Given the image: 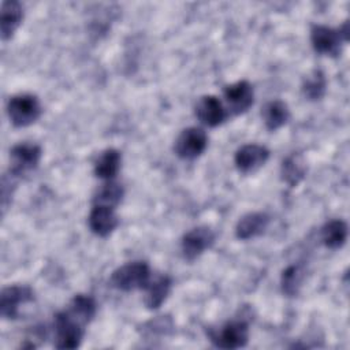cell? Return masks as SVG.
<instances>
[{
  "instance_id": "15",
  "label": "cell",
  "mask_w": 350,
  "mask_h": 350,
  "mask_svg": "<svg viewBox=\"0 0 350 350\" xmlns=\"http://www.w3.org/2000/svg\"><path fill=\"white\" fill-rule=\"evenodd\" d=\"M0 31H1V38L8 40L12 37L15 30L22 22L23 18V8L19 1L10 0L4 1L1 4V11H0Z\"/></svg>"
},
{
  "instance_id": "13",
  "label": "cell",
  "mask_w": 350,
  "mask_h": 350,
  "mask_svg": "<svg viewBox=\"0 0 350 350\" xmlns=\"http://www.w3.org/2000/svg\"><path fill=\"white\" fill-rule=\"evenodd\" d=\"M89 227L98 237H108L118 226V217L113 208L94 205L89 215Z\"/></svg>"
},
{
  "instance_id": "8",
  "label": "cell",
  "mask_w": 350,
  "mask_h": 350,
  "mask_svg": "<svg viewBox=\"0 0 350 350\" xmlns=\"http://www.w3.org/2000/svg\"><path fill=\"white\" fill-rule=\"evenodd\" d=\"M269 157V150L258 144H246L241 146L235 156L234 163L243 174H250L262 167Z\"/></svg>"
},
{
  "instance_id": "4",
  "label": "cell",
  "mask_w": 350,
  "mask_h": 350,
  "mask_svg": "<svg viewBox=\"0 0 350 350\" xmlns=\"http://www.w3.org/2000/svg\"><path fill=\"white\" fill-rule=\"evenodd\" d=\"M211 340L220 349H239L249 340V325L243 320H232L211 332Z\"/></svg>"
},
{
  "instance_id": "11",
  "label": "cell",
  "mask_w": 350,
  "mask_h": 350,
  "mask_svg": "<svg viewBox=\"0 0 350 350\" xmlns=\"http://www.w3.org/2000/svg\"><path fill=\"white\" fill-rule=\"evenodd\" d=\"M310 41L316 52L323 55H331L335 56L340 51V44L345 41L339 30L331 29L328 26H313Z\"/></svg>"
},
{
  "instance_id": "10",
  "label": "cell",
  "mask_w": 350,
  "mask_h": 350,
  "mask_svg": "<svg viewBox=\"0 0 350 350\" xmlns=\"http://www.w3.org/2000/svg\"><path fill=\"white\" fill-rule=\"evenodd\" d=\"M224 98L230 111L235 115L246 112L254 101L253 88L247 81H238L226 86Z\"/></svg>"
},
{
  "instance_id": "6",
  "label": "cell",
  "mask_w": 350,
  "mask_h": 350,
  "mask_svg": "<svg viewBox=\"0 0 350 350\" xmlns=\"http://www.w3.org/2000/svg\"><path fill=\"white\" fill-rule=\"evenodd\" d=\"M11 167L10 172L15 176L26 175L27 172L33 171L41 159V148L36 144H18L10 152Z\"/></svg>"
},
{
  "instance_id": "5",
  "label": "cell",
  "mask_w": 350,
  "mask_h": 350,
  "mask_svg": "<svg viewBox=\"0 0 350 350\" xmlns=\"http://www.w3.org/2000/svg\"><path fill=\"white\" fill-rule=\"evenodd\" d=\"M208 145V137L200 127H187L182 130L175 141V153L180 159L191 160L202 154Z\"/></svg>"
},
{
  "instance_id": "21",
  "label": "cell",
  "mask_w": 350,
  "mask_h": 350,
  "mask_svg": "<svg viewBox=\"0 0 350 350\" xmlns=\"http://www.w3.org/2000/svg\"><path fill=\"white\" fill-rule=\"evenodd\" d=\"M67 312L77 319L82 325H86L96 313V302L92 297L89 295H83V294H78L72 298Z\"/></svg>"
},
{
  "instance_id": "23",
  "label": "cell",
  "mask_w": 350,
  "mask_h": 350,
  "mask_svg": "<svg viewBox=\"0 0 350 350\" xmlns=\"http://www.w3.org/2000/svg\"><path fill=\"white\" fill-rule=\"evenodd\" d=\"M327 81L324 74L320 70H314L310 75H308L302 85L304 96L309 100H319L323 97L325 92Z\"/></svg>"
},
{
  "instance_id": "18",
  "label": "cell",
  "mask_w": 350,
  "mask_h": 350,
  "mask_svg": "<svg viewBox=\"0 0 350 350\" xmlns=\"http://www.w3.org/2000/svg\"><path fill=\"white\" fill-rule=\"evenodd\" d=\"M120 153L116 149H107L104 150L94 164V174L100 179L111 180L120 168Z\"/></svg>"
},
{
  "instance_id": "17",
  "label": "cell",
  "mask_w": 350,
  "mask_h": 350,
  "mask_svg": "<svg viewBox=\"0 0 350 350\" xmlns=\"http://www.w3.org/2000/svg\"><path fill=\"white\" fill-rule=\"evenodd\" d=\"M290 118V111L286 103L280 100H273L265 104L262 109V120L268 130L275 131L284 126Z\"/></svg>"
},
{
  "instance_id": "16",
  "label": "cell",
  "mask_w": 350,
  "mask_h": 350,
  "mask_svg": "<svg viewBox=\"0 0 350 350\" xmlns=\"http://www.w3.org/2000/svg\"><path fill=\"white\" fill-rule=\"evenodd\" d=\"M171 278L167 275H161L154 280H150L146 286L145 293V305L149 309H157L165 301L167 295L171 290Z\"/></svg>"
},
{
  "instance_id": "14",
  "label": "cell",
  "mask_w": 350,
  "mask_h": 350,
  "mask_svg": "<svg viewBox=\"0 0 350 350\" xmlns=\"http://www.w3.org/2000/svg\"><path fill=\"white\" fill-rule=\"evenodd\" d=\"M269 223V217L262 212H250L239 219L235 227V235L239 239H250L261 235Z\"/></svg>"
},
{
  "instance_id": "3",
  "label": "cell",
  "mask_w": 350,
  "mask_h": 350,
  "mask_svg": "<svg viewBox=\"0 0 350 350\" xmlns=\"http://www.w3.org/2000/svg\"><path fill=\"white\" fill-rule=\"evenodd\" d=\"M83 327L67 310L55 317V346L57 349H77L83 338Z\"/></svg>"
},
{
  "instance_id": "2",
  "label": "cell",
  "mask_w": 350,
  "mask_h": 350,
  "mask_svg": "<svg viewBox=\"0 0 350 350\" xmlns=\"http://www.w3.org/2000/svg\"><path fill=\"white\" fill-rule=\"evenodd\" d=\"M7 113L14 126L26 127L40 118L41 105L34 94L21 93L10 98Z\"/></svg>"
},
{
  "instance_id": "24",
  "label": "cell",
  "mask_w": 350,
  "mask_h": 350,
  "mask_svg": "<svg viewBox=\"0 0 350 350\" xmlns=\"http://www.w3.org/2000/svg\"><path fill=\"white\" fill-rule=\"evenodd\" d=\"M304 280V269L301 265H290L282 273V290L287 295H295Z\"/></svg>"
},
{
  "instance_id": "20",
  "label": "cell",
  "mask_w": 350,
  "mask_h": 350,
  "mask_svg": "<svg viewBox=\"0 0 350 350\" xmlns=\"http://www.w3.org/2000/svg\"><path fill=\"white\" fill-rule=\"evenodd\" d=\"M347 239V224L343 220H331L321 228V241L329 249H339Z\"/></svg>"
},
{
  "instance_id": "19",
  "label": "cell",
  "mask_w": 350,
  "mask_h": 350,
  "mask_svg": "<svg viewBox=\"0 0 350 350\" xmlns=\"http://www.w3.org/2000/svg\"><path fill=\"white\" fill-rule=\"evenodd\" d=\"M306 172V164L301 154L293 153L283 160L282 178L290 186H297Z\"/></svg>"
},
{
  "instance_id": "1",
  "label": "cell",
  "mask_w": 350,
  "mask_h": 350,
  "mask_svg": "<svg viewBox=\"0 0 350 350\" xmlns=\"http://www.w3.org/2000/svg\"><path fill=\"white\" fill-rule=\"evenodd\" d=\"M150 282L149 265L144 261H134L124 264L113 271L111 284L122 291L145 290Z\"/></svg>"
},
{
  "instance_id": "9",
  "label": "cell",
  "mask_w": 350,
  "mask_h": 350,
  "mask_svg": "<svg viewBox=\"0 0 350 350\" xmlns=\"http://www.w3.org/2000/svg\"><path fill=\"white\" fill-rule=\"evenodd\" d=\"M33 301V291L27 286H8L0 297V313L4 319H16L21 305Z\"/></svg>"
},
{
  "instance_id": "12",
  "label": "cell",
  "mask_w": 350,
  "mask_h": 350,
  "mask_svg": "<svg viewBox=\"0 0 350 350\" xmlns=\"http://www.w3.org/2000/svg\"><path fill=\"white\" fill-rule=\"evenodd\" d=\"M196 115L208 127H216L226 119V109L215 96H204L196 105Z\"/></svg>"
},
{
  "instance_id": "7",
  "label": "cell",
  "mask_w": 350,
  "mask_h": 350,
  "mask_svg": "<svg viewBox=\"0 0 350 350\" xmlns=\"http://www.w3.org/2000/svg\"><path fill=\"white\" fill-rule=\"evenodd\" d=\"M215 242V234L209 227L200 226L185 234L182 238V254L186 260L193 261L200 257Z\"/></svg>"
},
{
  "instance_id": "22",
  "label": "cell",
  "mask_w": 350,
  "mask_h": 350,
  "mask_svg": "<svg viewBox=\"0 0 350 350\" xmlns=\"http://www.w3.org/2000/svg\"><path fill=\"white\" fill-rule=\"evenodd\" d=\"M122 197H123V187L116 182L108 180L105 185L100 187V190L94 196L93 204L115 208L120 202Z\"/></svg>"
}]
</instances>
